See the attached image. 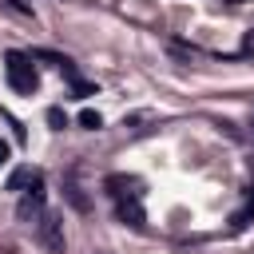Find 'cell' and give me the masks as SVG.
I'll return each mask as SVG.
<instances>
[{"mask_svg":"<svg viewBox=\"0 0 254 254\" xmlns=\"http://www.w3.org/2000/svg\"><path fill=\"white\" fill-rule=\"evenodd\" d=\"M4 75H8V87L20 91V95H32L40 87V71L32 64V52H8L4 56Z\"/></svg>","mask_w":254,"mask_h":254,"instance_id":"1","label":"cell"},{"mask_svg":"<svg viewBox=\"0 0 254 254\" xmlns=\"http://www.w3.org/2000/svg\"><path fill=\"white\" fill-rule=\"evenodd\" d=\"M44 214V175H36V183L28 190H20V206H16V218L20 222H32Z\"/></svg>","mask_w":254,"mask_h":254,"instance_id":"2","label":"cell"},{"mask_svg":"<svg viewBox=\"0 0 254 254\" xmlns=\"http://www.w3.org/2000/svg\"><path fill=\"white\" fill-rule=\"evenodd\" d=\"M115 214L127 222V226H135V230H143L147 226V214H143V202H139V190H119L115 194Z\"/></svg>","mask_w":254,"mask_h":254,"instance_id":"3","label":"cell"},{"mask_svg":"<svg viewBox=\"0 0 254 254\" xmlns=\"http://www.w3.org/2000/svg\"><path fill=\"white\" fill-rule=\"evenodd\" d=\"M40 242L52 250V254H64V246H67V238H64V222H60V214H40Z\"/></svg>","mask_w":254,"mask_h":254,"instance_id":"4","label":"cell"},{"mask_svg":"<svg viewBox=\"0 0 254 254\" xmlns=\"http://www.w3.org/2000/svg\"><path fill=\"white\" fill-rule=\"evenodd\" d=\"M64 198H67V202H71V206H75L79 214H87V210H91V202H87V194H83V187H79L75 171H71V175L64 179Z\"/></svg>","mask_w":254,"mask_h":254,"instance_id":"5","label":"cell"},{"mask_svg":"<svg viewBox=\"0 0 254 254\" xmlns=\"http://www.w3.org/2000/svg\"><path fill=\"white\" fill-rule=\"evenodd\" d=\"M36 175H40V171H32V167H16V171L8 175V190H28V187L36 183Z\"/></svg>","mask_w":254,"mask_h":254,"instance_id":"6","label":"cell"},{"mask_svg":"<svg viewBox=\"0 0 254 254\" xmlns=\"http://www.w3.org/2000/svg\"><path fill=\"white\" fill-rule=\"evenodd\" d=\"M79 127H87V131H95V127H103V119H99V111H91V107H83V111H79Z\"/></svg>","mask_w":254,"mask_h":254,"instance_id":"7","label":"cell"},{"mask_svg":"<svg viewBox=\"0 0 254 254\" xmlns=\"http://www.w3.org/2000/svg\"><path fill=\"white\" fill-rule=\"evenodd\" d=\"M48 123H52V127H56V131H60V127H64V123H67V115H64V111H60V107H48Z\"/></svg>","mask_w":254,"mask_h":254,"instance_id":"8","label":"cell"},{"mask_svg":"<svg viewBox=\"0 0 254 254\" xmlns=\"http://www.w3.org/2000/svg\"><path fill=\"white\" fill-rule=\"evenodd\" d=\"M8 8H16L20 16H32V4H28V0H8Z\"/></svg>","mask_w":254,"mask_h":254,"instance_id":"9","label":"cell"},{"mask_svg":"<svg viewBox=\"0 0 254 254\" xmlns=\"http://www.w3.org/2000/svg\"><path fill=\"white\" fill-rule=\"evenodd\" d=\"M242 56H254V28H250L246 40H242Z\"/></svg>","mask_w":254,"mask_h":254,"instance_id":"10","label":"cell"},{"mask_svg":"<svg viewBox=\"0 0 254 254\" xmlns=\"http://www.w3.org/2000/svg\"><path fill=\"white\" fill-rule=\"evenodd\" d=\"M12 159V147H8V139H0V167Z\"/></svg>","mask_w":254,"mask_h":254,"instance_id":"11","label":"cell"},{"mask_svg":"<svg viewBox=\"0 0 254 254\" xmlns=\"http://www.w3.org/2000/svg\"><path fill=\"white\" fill-rule=\"evenodd\" d=\"M230 4H246V0H230Z\"/></svg>","mask_w":254,"mask_h":254,"instance_id":"12","label":"cell"}]
</instances>
